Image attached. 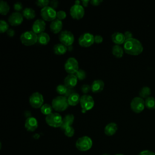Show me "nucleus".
I'll return each instance as SVG.
<instances>
[{"instance_id": "nucleus-30", "label": "nucleus", "mask_w": 155, "mask_h": 155, "mask_svg": "<svg viewBox=\"0 0 155 155\" xmlns=\"http://www.w3.org/2000/svg\"><path fill=\"white\" fill-rule=\"evenodd\" d=\"M10 11V6L8 3L4 1L0 2V13L2 15H6Z\"/></svg>"}, {"instance_id": "nucleus-24", "label": "nucleus", "mask_w": 155, "mask_h": 155, "mask_svg": "<svg viewBox=\"0 0 155 155\" xmlns=\"http://www.w3.org/2000/svg\"><path fill=\"white\" fill-rule=\"evenodd\" d=\"M67 47L61 43L56 44L54 45L53 50L54 53L57 55H62L64 54L67 51Z\"/></svg>"}, {"instance_id": "nucleus-50", "label": "nucleus", "mask_w": 155, "mask_h": 155, "mask_svg": "<svg viewBox=\"0 0 155 155\" xmlns=\"http://www.w3.org/2000/svg\"><path fill=\"white\" fill-rule=\"evenodd\" d=\"M102 155H109V154H107V153H105V154H103Z\"/></svg>"}, {"instance_id": "nucleus-26", "label": "nucleus", "mask_w": 155, "mask_h": 155, "mask_svg": "<svg viewBox=\"0 0 155 155\" xmlns=\"http://www.w3.org/2000/svg\"><path fill=\"white\" fill-rule=\"evenodd\" d=\"M22 15L27 19H31L35 17L36 12L33 8L27 7L22 10Z\"/></svg>"}, {"instance_id": "nucleus-48", "label": "nucleus", "mask_w": 155, "mask_h": 155, "mask_svg": "<svg viewBox=\"0 0 155 155\" xmlns=\"http://www.w3.org/2000/svg\"><path fill=\"white\" fill-rule=\"evenodd\" d=\"M76 4V5H81V1H79V0H77L75 1V4Z\"/></svg>"}, {"instance_id": "nucleus-18", "label": "nucleus", "mask_w": 155, "mask_h": 155, "mask_svg": "<svg viewBox=\"0 0 155 155\" xmlns=\"http://www.w3.org/2000/svg\"><path fill=\"white\" fill-rule=\"evenodd\" d=\"M63 27V24L62 21L56 19L54 21H51L50 25V30L53 33H58L60 32L62 28Z\"/></svg>"}, {"instance_id": "nucleus-16", "label": "nucleus", "mask_w": 155, "mask_h": 155, "mask_svg": "<svg viewBox=\"0 0 155 155\" xmlns=\"http://www.w3.org/2000/svg\"><path fill=\"white\" fill-rule=\"evenodd\" d=\"M24 126L27 131H34L38 127V122L35 117H30L26 119Z\"/></svg>"}, {"instance_id": "nucleus-21", "label": "nucleus", "mask_w": 155, "mask_h": 155, "mask_svg": "<svg viewBox=\"0 0 155 155\" xmlns=\"http://www.w3.org/2000/svg\"><path fill=\"white\" fill-rule=\"evenodd\" d=\"M74 117L73 114H68L65 116V117L63 118L62 124L61 127V128L63 130H64L66 128L71 126L74 122Z\"/></svg>"}, {"instance_id": "nucleus-14", "label": "nucleus", "mask_w": 155, "mask_h": 155, "mask_svg": "<svg viewBox=\"0 0 155 155\" xmlns=\"http://www.w3.org/2000/svg\"><path fill=\"white\" fill-rule=\"evenodd\" d=\"M23 15L20 12H13L8 17V21L11 25L18 26L23 21Z\"/></svg>"}, {"instance_id": "nucleus-1", "label": "nucleus", "mask_w": 155, "mask_h": 155, "mask_svg": "<svg viewBox=\"0 0 155 155\" xmlns=\"http://www.w3.org/2000/svg\"><path fill=\"white\" fill-rule=\"evenodd\" d=\"M124 51L130 55H138L140 54L143 50V47L140 41L132 38L125 40L124 43Z\"/></svg>"}, {"instance_id": "nucleus-11", "label": "nucleus", "mask_w": 155, "mask_h": 155, "mask_svg": "<svg viewBox=\"0 0 155 155\" xmlns=\"http://www.w3.org/2000/svg\"><path fill=\"white\" fill-rule=\"evenodd\" d=\"M79 44L83 47H88L94 42V36L90 33H84L82 34L78 39Z\"/></svg>"}, {"instance_id": "nucleus-7", "label": "nucleus", "mask_w": 155, "mask_h": 155, "mask_svg": "<svg viewBox=\"0 0 155 155\" xmlns=\"http://www.w3.org/2000/svg\"><path fill=\"white\" fill-rule=\"evenodd\" d=\"M59 40L61 44H64L66 47L72 45L74 41V36L73 34L68 30H63L59 35Z\"/></svg>"}, {"instance_id": "nucleus-15", "label": "nucleus", "mask_w": 155, "mask_h": 155, "mask_svg": "<svg viewBox=\"0 0 155 155\" xmlns=\"http://www.w3.org/2000/svg\"><path fill=\"white\" fill-rule=\"evenodd\" d=\"M45 27L46 24L45 21L42 19H38L32 25V31L38 35L44 32Z\"/></svg>"}, {"instance_id": "nucleus-5", "label": "nucleus", "mask_w": 155, "mask_h": 155, "mask_svg": "<svg viewBox=\"0 0 155 155\" xmlns=\"http://www.w3.org/2000/svg\"><path fill=\"white\" fill-rule=\"evenodd\" d=\"M93 145L91 139L87 136L79 137L76 142V147L81 151H85L90 150Z\"/></svg>"}, {"instance_id": "nucleus-28", "label": "nucleus", "mask_w": 155, "mask_h": 155, "mask_svg": "<svg viewBox=\"0 0 155 155\" xmlns=\"http://www.w3.org/2000/svg\"><path fill=\"white\" fill-rule=\"evenodd\" d=\"M139 97L142 98H147L148 97L150 96L151 94V89L148 86H144L141 88V89L139 91Z\"/></svg>"}, {"instance_id": "nucleus-9", "label": "nucleus", "mask_w": 155, "mask_h": 155, "mask_svg": "<svg viewBox=\"0 0 155 155\" xmlns=\"http://www.w3.org/2000/svg\"><path fill=\"white\" fill-rule=\"evenodd\" d=\"M64 68L68 74H75L79 70L78 61L73 57L69 58L64 64Z\"/></svg>"}, {"instance_id": "nucleus-2", "label": "nucleus", "mask_w": 155, "mask_h": 155, "mask_svg": "<svg viewBox=\"0 0 155 155\" xmlns=\"http://www.w3.org/2000/svg\"><path fill=\"white\" fill-rule=\"evenodd\" d=\"M68 105L67 97L64 96H56L51 102V106L56 111H63L68 108Z\"/></svg>"}, {"instance_id": "nucleus-44", "label": "nucleus", "mask_w": 155, "mask_h": 155, "mask_svg": "<svg viewBox=\"0 0 155 155\" xmlns=\"http://www.w3.org/2000/svg\"><path fill=\"white\" fill-rule=\"evenodd\" d=\"M102 2V0H91L90 1V3L94 6H97V5H99L100 3Z\"/></svg>"}, {"instance_id": "nucleus-35", "label": "nucleus", "mask_w": 155, "mask_h": 155, "mask_svg": "<svg viewBox=\"0 0 155 155\" xmlns=\"http://www.w3.org/2000/svg\"><path fill=\"white\" fill-rule=\"evenodd\" d=\"M64 131L65 135L69 137H72L74 134V130L71 126L66 128Z\"/></svg>"}, {"instance_id": "nucleus-47", "label": "nucleus", "mask_w": 155, "mask_h": 155, "mask_svg": "<svg viewBox=\"0 0 155 155\" xmlns=\"http://www.w3.org/2000/svg\"><path fill=\"white\" fill-rule=\"evenodd\" d=\"M24 116L27 117V118H28L30 117H31V113L30 112V111H26L24 112Z\"/></svg>"}, {"instance_id": "nucleus-49", "label": "nucleus", "mask_w": 155, "mask_h": 155, "mask_svg": "<svg viewBox=\"0 0 155 155\" xmlns=\"http://www.w3.org/2000/svg\"><path fill=\"white\" fill-rule=\"evenodd\" d=\"M115 155H124V154H116Z\"/></svg>"}, {"instance_id": "nucleus-40", "label": "nucleus", "mask_w": 155, "mask_h": 155, "mask_svg": "<svg viewBox=\"0 0 155 155\" xmlns=\"http://www.w3.org/2000/svg\"><path fill=\"white\" fill-rule=\"evenodd\" d=\"M138 155H155V153L150 150H143L140 152Z\"/></svg>"}, {"instance_id": "nucleus-32", "label": "nucleus", "mask_w": 155, "mask_h": 155, "mask_svg": "<svg viewBox=\"0 0 155 155\" xmlns=\"http://www.w3.org/2000/svg\"><path fill=\"white\" fill-rule=\"evenodd\" d=\"M68 88H67L64 84H60L56 87V90L58 94L65 96L68 90Z\"/></svg>"}, {"instance_id": "nucleus-23", "label": "nucleus", "mask_w": 155, "mask_h": 155, "mask_svg": "<svg viewBox=\"0 0 155 155\" xmlns=\"http://www.w3.org/2000/svg\"><path fill=\"white\" fill-rule=\"evenodd\" d=\"M80 99H81V97L79 94L78 93L74 91L67 97L68 104L69 105H71V106L76 105L79 102H80Z\"/></svg>"}, {"instance_id": "nucleus-3", "label": "nucleus", "mask_w": 155, "mask_h": 155, "mask_svg": "<svg viewBox=\"0 0 155 155\" xmlns=\"http://www.w3.org/2000/svg\"><path fill=\"white\" fill-rule=\"evenodd\" d=\"M20 40L25 45H32L38 42V35L33 31H26L21 35Z\"/></svg>"}, {"instance_id": "nucleus-17", "label": "nucleus", "mask_w": 155, "mask_h": 155, "mask_svg": "<svg viewBox=\"0 0 155 155\" xmlns=\"http://www.w3.org/2000/svg\"><path fill=\"white\" fill-rule=\"evenodd\" d=\"M64 85L68 88H73L77 84L78 78L74 74H68L64 80Z\"/></svg>"}, {"instance_id": "nucleus-4", "label": "nucleus", "mask_w": 155, "mask_h": 155, "mask_svg": "<svg viewBox=\"0 0 155 155\" xmlns=\"http://www.w3.org/2000/svg\"><path fill=\"white\" fill-rule=\"evenodd\" d=\"M62 117L58 113H52L45 117L46 123L49 126L54 128H61L62 124Z\"/></svg>"}, {"instance_id": "nucleus-25", "label": "nucleus", "mask_w": 155, "mask_h": 155, "mask_svg": "<svg viewBox=\"0 0 155 155\" xmlns=\"http://www.w3.org/2000/svg\"><path fill=\"white\" fill-rule=\"evenodd\" d=\"M50 36L45 32H42L38 35V42L41 45H47L50 41Z\"/></svg>"}, {"instance_id": "nucleus-13", "label": "nucleus", "mask_w": 155, "mask_h": 155, "mask_svg": "<svg viewBox=\"0 0 155 155\" xmlns=\"http://www.w3.org/2000/svg\"><path fill=\"white\" fill-rule=\"evenodd\" d=\"M70 13L73 19L79 20L82 18L84 16L85 10L82 5L74 4L70 9Z\"/></svg>"}, {"instance_id": "nucleus-41", "label": "nucleus", "mask_w": 155, "mask_h": 155, "mask_svg": "<svg viewBox=\"0 0 155 155\" xmlns=\"http://www.w3.org/2000/svg\"><path fill=\"white\" fill-rule=\"evenodd\" d=\"M103 41V38L99 35L94 36V42L96 44H100Z\"/></svg>"}, {"instance_id": "nucleus-29", "label": "nucleus", "mask_w": 155, "mask_h": 155, "mask_svg": "<svg viewBox=\"0 0 155 155\" xmlns=\"http://www.w3.org/2000/svg\"><path fill=\"white\" fill-rule=\"evenodd\" d=\"M145 107L150 110L155 109V98L153 96H149L145 99Z\"/></svg>"}, {"instance_id": "nucleus-8", "label": "nucleus", "mask_w": 155, "mask_h": 155, "mask_svg": "<svg viewBox=\"0 0 155 155\" xmlns=\"http://www.w3.org/2000/svg\"><path fill=\"white\" fill-rule=\"evenodd\" d=\"M57 12L55 9L53 8L50 6H47L44 7L41 10V15L42 19L46 21H53L56 19Z\"/></svg>"}, {"instance_id": "nucleus-36", "label": "nucleus", "mask_w": 155, "mask_h": 155, "mask_svg": "<svg viewBox=\"0 0 155 155\" xmlns=\"http://www.w3.org/2000/svg\"><path fill=\"white\" fill-rule=\"evenodd\" d=\"M36 3L38 6L44 8L47 6H48V5L50 3V2L48 0H38Z\"/></svg>"}, {"instance_id": "nucleus-31", "label": "nucleus", "mask_w": 155, "mask_h": 155, "mask_svg": "<svg viewBox=\"0 0 155 155\" xmlns=\"http://www.w3.org/2000/svg\"><path fill=\"white\" fill-rule=\"evenodd\" d=\"M41 111L43 114H45L46 116L52 113L53 111V107L51 105L48 104H44L42 105V106L40 108Z\"/></svg>"}, {"instance_id": "nucleus-34", "label": "nucleus", "mask_w": 155, "mask_h": 155, "mask_svg": "<svg viewBox=\"0 0 155 155\" xmlns=\"http://www.w3.org/2000/svg\"><path fill=\"white\" fill-rule=\"evenodd\" d=\"M74 74L79 80H84L86 78V73L82 69H79Z\"/></svg>"}, {"instance_id": "nucleus-12", "label": "nucleus", "mask_w": 155, "mask_h": 155, "mask_svg": "<svg viewBox=\"0 0 155 155\" xmlns=\"http://www.w3.org/2000/svg\"><path fill=\"white\" fill-rule=\"evenodd\" d=\"M145 101L140 97H134L130 102L131 109L136 113L142 112L145 108Z\"/></svg>"}, {"instance_id": "nucleus-22", "label": "nucleus", "mask_w": 155, "mask_h": 155, "mask_svg": "<svg viewBox=\"0 0 155 155\" xmlns=\"http://www.w3.org/2000/svg\"><path fill=\"white\" fill-rule=\"evenodd\" d=\"M117 130V125L116 123L111 122L108 124L105 128H104V133L107 136H113L116 133Z\"/></svg>"}, {"instance_id": "nucleus-33", "label": "nucleus", "mask_w": 155, "mask_h": 155, "mask_svg": "<svg viewBox=\"0 0 155 155\" xmlns=\"http://www.w3.org/2000/svg\"><path fill=\"white\" fill-rule=\"evenodd\" d=\"M9 29L8 24L4 20L0 21V31L1 33H4L5 31H7Z\"/></svg>"}, {"instance_id": "nucleus-39", "label": "nucleus", "mask_w": 155, "mask_h": 155, "mask_svg": "<svg viewBox=\"0 0 155 155\" xmlns=\"http://www.w3.org/2000/svg\"><path fill=\"white\" fill-rule=\"evenodd\" d=\"M13 8L15 9V10H16L17 12H19V11H21V10H22L23 8V6L21 2H17L16 3L14 4L13 5Z\"/></svg>"}, {"instance_id": "nucleus-43", "label": "nucleus", "mask_w": 155, "mask_h": 155, "mask_svg": "<svg viewBox=\"0 0 155 155\" xmlns=\"http://www.w3.org/2000/svg\"><path fill=\"white\" fill-rule=\"evenodd\" d=\"M124 36H125L126 40L133 38L132 33H131V31H126L124 33Z\"/></svg>"}, {"instance_id": "nucleus-37", "label": "nucleus", "mask_w": 155, "mask_h": 155, "mask_svg": "<svg viewBox=\"0 0 155 155\" xmlns=\"http://www.w3.org/2000/svg\"><path fill=\"white\" fill-rule=\"evenodd\" d=\"M67 16V14L65 13V12L63 11V10H59L58 12H57V15H56V18L62 21L64 20Z\"/></svg>"}, {"instance_id": "nucleus-20", "label": "nucleus", "mask_w": 155, "mask_h": 155, "mask_svg": "<svg viewBox=\"0 0 155 155\" xmlns=\"http://www.w3.org/2000/svg\"><path fill=\"white\" fill-rule=\"evenodd\" d=\"M112 41L116 44V45H120L124 44L125 41V38L124 36V33L120 32H114L111 36Z\"/></svg>"}, {"instance_id": "nucleus-46", "label": "nucleus", "mask_w": 155, "mask_h": 155, "mask_svg": "<svg viewBox=\"0 0 155 155\" xmlns=\"http://www.w3.org/2000/svg\"><path fill=\"white\" fill-rule=\"evenodd\" d=\"M90 1H88V0H83L81 1L82 4V6L83 7H87L88 4V2H90Z\"/></svg>"}, {"instance_id": "nucleus-27", "label": "nucleus", "mask_w": 155, "mask_h": 155, "mask_svg": "<svg viewBox=\"0 0 155 155\" xmlns=\"http://www.w3.org/2000/svg\"><path fill=\"white\" fill-rule=\"evenodd\" d=\"M124 48L119 45H114L112 48V53L116 58H120L124 54Z\"/></svg>"}, {"instance_id": "nucleus-6", "label": "nucleus", "mask_w": 155, "mask_h": 155, "mask_svg": "<svg viewBox=\"0 0 155 155\" xmlns=\"http://www.w3.org/2000/svg\"><path fill=\"white\" fill-rule=\"evenodd\" d=\"M80 105L81 107L82 113H85L87 111L93 108L94 105L93 98L88 94H84L81 97Z\"/></svg>"}, {"instance_id": "nucleus-42", "label": "nucleus", "mask_w": 155, "mask_h": 155, "mask_svg": "<svg viewBox=\"0 0 155 155\" xmlns=\"http://www.w3.org/2000/svg\"><path fill=\"white\" fill-rule=\"evenodd\" d=\"M58 4L59 2L56 0H52L51 2H50V6L54 9H56L58 7Z\"/></svg>"}, {"instance_id": "nucleus-19", "label": "nucleus", "mask_w": 155, "mask_h": 155, "mask_svg": "<svg viewBox=\"0 0 155 155\" xmlns=\"http://www.w3.org/2000/svg\"><path fill=\"white\" fill-rule=\"evenodd\" d=\"M104 88V82L100 79L94 80L91 85V90L93 93H99Z\"/></svg>"}, {"instance_id": "nucleus-45", "label": "nucleus", "mask_w": 155, "mask_h": 155, "mask_svg": "<svg viewBox=\"0 0 155 155\" xmlns=\"http://www.w3.org/2000/svg\"><path fill=\"white\" fill-rule=\"evenodd\" d=\"M15 30L13 29V28H9L7 31V34L8 36L10 37H12L15 35Z\"/></svg>"}, {"instance_id": "nucleus-38", "label": "nucleus", "mask_w": 155, "mask_h": 155, "mask_svg": "<svg viewBox=\"0 0 155 155\" xmlns=\"http://www.w3.org/2000/svg\"><path fill=\"white\" fill-rule=\"evenodd\" d=\"M81 90L82 91L83 93H84L85 94H87L88 93H89V91L91 90V86H90L89 85L87 84H84L81 86Z\"/></svg>"}, {"instance_id": "nucleus-10", "label": "nucleus", "mask_w": 155, "mask_h": 155, "mask_svg": "<svg viewBox=\"0 0 155 155\" xmlns=\"http://www.w3.org/2000/svg\"><path fill=\"white\" fill-rule=\"evenodd\" d=\"M29 103L30 105L35 108H41L44 103V97L39 92H34L29 97Z\"/></svg>"}]
</instances>
